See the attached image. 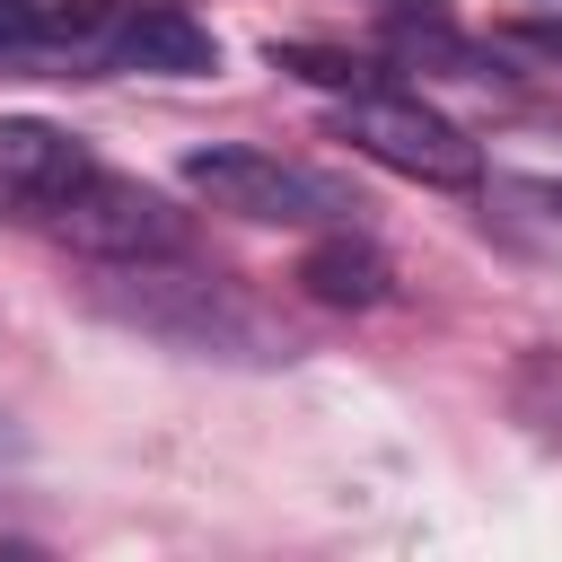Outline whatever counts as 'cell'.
Here are the masks:
<instances>
[{
	"mask_svg": "<svg viewBox=\"0 0 562 562\" xmlns=\"http://www.w3.org/2000/svg\"><path fill=\"white\" fill-rule=\"evenodd\" d=\"M44 228L53 237H70L79 255H97V263H149V255H184V220L149 193V184H132V176H88L79 193H61L53 211H44Z\"/></svg>",
	"mask_w": 562,
	"mask_h": 562,
	"instance_id": "3957f363",
	"label": "cell"
},
{
	"mask_svg": "<svg viewBox=\"0 0 562 562\" xmlns=\"http://www.w3.org/2000/svg\"><path fill=\"white\" fill-rule=\"evenodd\" d=\"M378 9H395V18H448V0H378Z\"/></svg>",
	"mask_w": 562,
	"mask_h": 562,
	"instance_id": "8fae6325",
	"label": "cell"
},
{
	"mask_svg": "<svg viewBox=\"0 0 562 562\" xmlns=\"http://www.w3.org/2000/svg\"><path fill=\"white\" fill-rule=\"evenodd\" d=\"M184 184H193L211 211L255 220V228H325V220L351 211V193H342L334 176H316V167H299V158H272V149H237V140L184 149Z\"/></svg>",
	"mask_w": 562,
	"mask_h": 562,
	"instance_id": "6da1fadb",
	"label": "cell"
},
{
	"mask_svg": "<svg viewBox=\"0 0 562 562\" xmlns=\"http://www.w3.org/2000/svg\"><path fill=\"white\" fill-rule=\"evenodd\" d=\"M0 457H9V430H0Z\"/></svg>",
	"mask_w": 562,
	"mask_h": 562,
	"instance_id": "7c38bea8",
	"label": "cell"
},
{
	"mask_svg": "<svg viewBox=\"0 0 562 562\" xmlns=\"http://www.w3.org/2000/svg\"><path fill=\"white\" fill-rule=\"evenodd\" d=\"M334 132H342L360 158H378V167H395V176H413V184H448V193L483 184V149H474L439 105H422V97H404V88H360V97H342Z\"/></svg>",
	"mask_w": 562,
	"mask_h": 562,
	"instance_id": "7a4b0ae2",
	"label": "cell"
},
{
	"mask_svg": "<svg viewBox=\"0 0 562 562\" xmlns=\"http://www.w3.org/2000/svg\"><path fill=\"white\" fill-rule=\"evenodd\" d=\"M105 61L123 70H158V79H211L220 70V35L167 0H140V9H114L105 26Z\"/></svg>",
	"mask_w": 562,
	"mask_h": 562,
	"instance_id": "5b68a950",
	"label": "cell"
},
{
	"mask_svg": "<svg viewBox=\"0 0 562 562\" xmlns=\"http://www.w3.org/2000/svg\"><path fill=\"white\" fill-rule=\"evenodd\" d=\"M509 44H527V53H544V61H562V26H509Z\"/></svg>",
	"mask_w": 562,
	"mask_h": 562,
	"instance_id": "30bf717a",
	"label": "cell"
},
{
	"mask_svg": "<svg viewBox=\"0 0 562 562\" xmlns=\"http://www.w3.org/2000/svg\"><path fill=\"white\" fill-rule=\"evenodd\" d=\"M114 0H0V44L9 53H88L105 61Z\"/></svg>",
	"mask_w": 562,
	"mask_h": 562,
	"instance_id": "8992f818",
	"label": "cell"
},
{
	"mask_svg": "<svg viewBox=\"0 0 562 562\" xmlns=\"http://www.w3.org/2000/svg\"><path fill=\"white\" fill-rule=\"evenodd\" d=\"M299 290L316 307H386L395 299V272H386V255L369 237H316L299 255Z\"/></svg>",
	"mask_w": 562,
	"mask_h": 562,
	"instance_id": "52a82bcc",
	"label": "cell"
},
{
	"mask_svg": "<svg viewBox=\"0 0 562 562\" xmlns=\"http://www.w3.org/2000/svg\"><path fill=\"white\" fill-rule=\"evenodd\" d=\"M501 202H509V211H527V220H544V228H562V176H509V184H501Z\"/></svg>",
	"mask_w": 562,
	"mask_h": 562,
	"instance_id": "9c48e42d",
	"label": "cell"
},
{
	"mask_svg": "<svg viewBox=\"0 0 562 562\" xmlns=\"http://www.w3.org/2000/svg\"><path fill=\"white\" fill-rule=\"evenodd\" d=\"M88 176H97V158H88L79 132H61L44 114H0V193H18L26 211H53Z\"/></svg>",
	"mask_w": 562,
	"mask_h": 562,
	"instance_id": "277c9868",
	"label": "cell"
},
{
	"mask_svg": "<svg viewBox=\"0 0 562 562\" xmlns=\"http://www.w3.org/2000/svg\"><path fill=\"white\" fill-rule=\"evenodd\" d=\"M272 70H290V79H316V88H342V97H360V88H386V79H378V61H360V53H334V44H272Z\"/></svg>",
	"mask_w": 562,
	"mask_h": 562,
	"instance_id": "ba28073f",
	"label": "cell"
}]
</instances>
